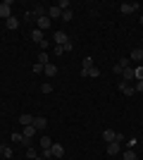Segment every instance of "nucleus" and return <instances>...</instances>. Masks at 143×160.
I'll return each instance as SVG.
<instances>
[{
    "instance_id": "2f4dec72",
    "label": "nucleus",
    "mask_w": 143,
    "mask_h": 160,
    "mask_svg": "<svg viewBox=\"0 0 143 160\" xmlns=\"http://www.w3.org/2000/svg\"><path fill=\"white\" fill-rule=\"evenodd\" d=\"M72 48H74V46H72V41H67V43H64V46H62V50H64V53H69V50H72Z\"/></svg>"
},
{
    "instance_id": "6e6552de",
    "label": "nucleus",
    "mask_w": 143,
    "mask_h": 160,
    "mask_svg": "<svg viewBox=\"0 0 143 160\" xmlns=\"http://www.w3.org/2000/svg\"><path fill=\"white\" fill-rule=\"evenodd\" d=\"M119 91H122L124 96H129V98H131L134 93H136V88L131 86V84H126V81H119Z\"/></svg>"
},
{
    "instance_id": "1a4fd4ad",
    "label": "nucleus",
    "mask_w": 143,
    "mask_h": 160,
    "mask_svg": "<svg viewBox=\"0 0 143 160\" xmlns=\"http://www.w3.org/2000/svg\"><path fill=\"white\" fill-rule=\"evenodd\" d=\"M45 14H48V7H43V5H36V7H34V12H29V17L38 19V17H45Z\"/></svg>"
},
{
    "instance_id": "39448f33",
    "label": "nucleus",
    "mask_w": 143,
    "mask_h": 160,
    "mask_svg": "<svg viewBox=\"0 0 143 160\" xmlns=\"http://www.w3.org/2000/svg\"><path fill=\"white\" fill-rule=\"evenodd\" d=\"M50 153H53L55 160H62L64 158V146H62V143H53V146H50Z\"/></svg>"
},
{
    "instance_id": "9b49d317",
    "label": "nucleus",
    "mask_w": 143,
    "mask_h": 160,
    "mask_svg": "<svg viewBox=\"0 0 143 160\" xmlns=\"http://www.w3.org/2000/svg\"><path fill=\"white\" fill-rule=\"evenodd\" d=\"M129 60L131 62H143V48H134L129 55Z\"/></svg>"
},
{
    "instance_id": "423d86ee",
    "label": "nucleus",
    "mask_w": 143,
    "mask_h": 160,
    "mask_svg": "<svg viewBox=\"0 0 143 160\" xmlns=\"http://www.w3.org/2000/svg\"><path fill=\"white\" fill-rule=\"evenodd\" d=\"M122 81H126V84L136 81V77H134V67H124V69H122Z\"/></svg>"
},
{
    "instance_id": "c756f323",
    "label": "nucleus",
    "mask_w": 143,
    "mask_h": 160,
    "mask_svg": "<svg viewBox=\"0 0 143 160\" xmlns=\"http://www.w3.org/2000/svg\"><path fill=\"white\" fill-rule=\"evenodd\" d=\"M2 158H12V148L5 146V151H2Z\"/></svg>"
},
{
    "instance_id": "dca6fc26",
    "label": "nucleus",
    "mask_w": 143,
    "mask_h": 160,
    "mask_svg": "<svg viewBox=\"0 0 143 160\" xmlns=\"http://www.w3.org/2000/svg\"><path fill=\"white\" fill-rule=\"evenodd\" d=\"M19 124H21V127H29V124H34V115H29V112L19 115Z\"/></svg>"
},
{
    "instance_id": "473e14b6",
    "label": "nucleus",
    "mask_w": 143,
    "mask_h": 160,
    "mask_svg": "<svg viewBox=\"0 0 143 160\" xmlns=\"http://www.w3.org/2000/svg\"><path fill=\"white\" fill-rule=\"evenodd\" d=\"M43 72V65H38V62H36V65H34V74H41Z\"/></svg>"
},
{
    "instance_id": "f3484780",
    "label": "nucleus",
    "mask_w": 143,
    "mask_h": 160,
    "mask_svg": "<svg viewBox=\"0 0 143 160\" xmlns=\"http://www.w3.org/2000/svg\"><path fill=\"white\" fill-rule=\"evenodd\" d=\"M21 134H24V139L31 143V139H34V134H36V127H34V124H29V127H24V132H21Z\"/></svg>"
},
{
    "instance_id": "aec40b11",
    "label": "nucleus",
    "mask_w": 143,
    "mask_h": 160,
    "mask_svg": "<svg viewBox=\"0 0 143 160\" xmlns=\"http://www.w3.org/2000/svg\"><path fill=\"white\" fill-rule=\"evenodd\" d=\"M102 139L107 141V143H112V141H117V132H112V129H105V132H102Z\"/></svg>"
},
{
    "instance_id": "9d476101",
    "label": "nucleus",
    "mask_w": 143,
    "mask_h": 160,
    "mask_svg": "<svg viewBox=\"0 0 143 160\" xmlns=\"http://www.w3.org/2000/svg\"><path fill=\"white\" fill-rule=\"evenodd\" d=\"M91 67H93V60H91V58H83V62H81V77H88Z\"/></svg>"
},
{
    "instance_id": "c85d7f7f",
    "label": "nucleus",
    "mask_w": 143,
    "mask_h": 160,
    "mask_svg": "<svg viewBox=\"0 0 143 160\" xmlns=\"http://www.w3.org/2000/svg\"><path fill=\"white\" fill-rule=\"evenodd\" d=\"M57 7H60L62 12H64V10H69V0H60V2H57Z\"/></svg>"
},
{
    "instance_id": "6ab92c4d",
    "label": "nucleus",
    "mask_w": 143,
    "mask_h": 160,
    "mask_svg": "<svg viewBox=\"0 0 143 160\" xmlns=\"http://www.w3.org/2000/svg\"><path fill=\"white\" fill-rule=\"evenodd\" d=\"M5 27L10 29V31H14V29H19V19H17V17H10V19H5Z\"/></svg>"
},
{
    "instance_id": "4be33fe9",
    "label": "nucleus",
    "mask_w": 143,
    "mask_h": 160,
    "mask_svg": "<svg viewBox=\"0 0 143 160\" xmlns=\"http://www.w3.org/2000/svg\"><path fill=\"white\" fill-rule=\"evenodd\" d=\"M12 141H17V143H24V146H29V141L24 139V134H19V132H12Z\"/></svg>"
},
{
    "instance_id": "bb28decb",
    "label": "nucleus",
    "mask_w": 143,
    "mask_h": 160,
    "mask_svg": "<svg viewBox=\"0 0 143 160\" xmlns=\"http://www.w3.org/2000/svg\"><path fill=\"white\" fill-rule=\"evenodd\" d=\"M72 17H74L72 10H64V12H62V19H64V22H72Z\"/></svg>"
},
{
    "instance_id": "a211bd4d",
    "label": "nucleus",
    "mask_w": 143,
    "mask_h": 160,
    "mask_svg": "<svg viewBox=\"0 0 143 160\" xmlns=\"http://www.w3.org/2000/svg\"><path fill=\"white\" fill-rule=\"evenodd\" d=\"M36 62H38V65H50V55L45 53V50H41V53H38V58H36Z\"/></svg>"
},
{
    "instance_id": "5701e85b",
    "label": "nucleus",
    "mask_w": 143,
    "mask_h": 160,
    "mask_svg": "<svg viewBox=\"0 0 143 160\" xmlns=\"http://www.w3.org/2000/svg\"><path fill=\"white\" fill-rule=\"evenodd\" d=\"M50 146H53V139H50V136H41V148H43V151L50 148Z\"/></svg>"
},
{
    "instance_id": "f257e3e1",
    "label": "nucleus",
    "mask_w": 143,
    "mask_h": 160,
    "mask_svg": "<svg viewBox=\"0 0 143 160\" xmlns=\"http://www.w3.org/2000/svg\"><path fill=\"white\" fill-rule=\"evenodd\" d=\"M67 41H69L67 31H62V29H60V31H55V33H53V43H55V46H64Z\"/></svg>"
},
{
    "instance_id": "b1692460",
    "label": "nucleus",
    "mask_w": 143,
    "mask_h": 160,
    "mask_svg": "<svg viewBox=\"0 0 143 160\" xmlns=\"http://www.w3.org/2000/svg\"><path fill=\"white\" fill-rule=\"evenodd\" d=\"M124 160H136V151H134V148L124 151Z\"/></svg>"
},
{
    "instance_id": "393cba45",
    "label": "nucleus",
    "mask_w": 143,
    "mask_h": 160,
    "mask_svg": "<svg viewBox=\"0 0 143 160\" xmlns=\"http://www.w3.org/2000/svg\"><path fill=\"white\" fill-rule=\"evenodd\" d=\"M26 155H29V158H31V160H38V158H41V155H38V151H36V148H29V151H26Z\"/></svg>"
},
{
    "instance_id": "cd10ccee",
    "label": "nucleus",
    "mask_w": 143,
    "mask_h": 160,
    "mask_svg": "<svg viewBox=\"0 0 143 160\" xmlns=\"http://www.w3.org/2000/svg\"><path fill=\"white\" fill-rule=\"evenodd\" d=\"M41 91L43 93H53V84H41Z\"/></svg>"
},
{
    "instance_id": "7ed1b4c3",
    "label": "nucleus",
    "mask_w": 143,
    "mask_h": 160,
    "mask_svg": "<svg viewBox=\"0 0 143 160\" xmlns=\"http://www.w3.org/2000/svg\"><path fill=\"white\" fill-rule=\"evenodd\" d=\"M0 17H2V19H10V17H12V2H10V0L0 2Z\"/></svg>"
},
{
    "instance_id": "0eeeda50",
    "label": "nucleus",
    "mask_w": 143,
    "mask_h": 160,
    "mask_svg": "<svg viewBox=\"0 0 143 160\" xmlns=\"http://www.w3.org/2000/svg\"><path fill=\"white\" fill-rule=\"evenodd\" d=\"M34 127H36V132H43V129H48V120L43 115H38V117H34Z\"/></svg>"
},
{
    "instance_id": "72a5a7b5",
    "label": "nucleus",
    "mask_w": 143,
    "mask_h": 160,
    "mask_svg": "<svg viewBox=\"0 0 143 160\" xmlns=\"http://www.w3.org/2000/svg\"><path fill=\"white\" fill-rule=\"evenodd\" d=\"M141 27H143V17H141Z\"/></svg>"
},
{
    "instance_id": "a878e982",
    "label": "nucleus",
    "mask_w": 143,
    "mask_h": 160,
    "mask_svg": "<svg viewBox=\"0 0 143 160\" xmlns=\"http://www.w3.org/2000/svg\"><path fill=\"white\" fill-rule=\"evenodd\" d=\"M53 55H55V58H62V55H64L62 46H53Z\"/></svg>"
},
{
    "instance_id": "412c9836",
    "label": "nucleus",
    "mask_w": 143,
    "mask_h": 160,
    "mask_svg": "<svg viewBox=\"0 0 143 160\" xmlns=\"http://www.w3.org/2000/svg\"><path fill=\"white\" fill-rule=\"evenodd\" d=\"M43 72H45L48 77H50V79H53L55 74H57V65H53V62H50V65H45V67H43Z\"/></svg>"
},
{
    "instance_id": "20e7f679",
    "label": "nucleus",
    "mask_w": 143,
    "mask_h": 160,
    "mask_svg": "<svg viewBox=\"0 0 143 160\" xmlns=\"http://www.w3.org/2000/svg\"><path fill=\"white\" fill-rule=\"evenodd\" d=\"M138 7H141L138 2H122V5H119V12L122 14H134Z\"/></svg>"
},
{
    "instance_id": "7c9ffc66",
    "label": "nucleus",
    "mask_w": 143,
    "mask_h": 160,
    "mask_svg": "<svg viewBox=\"0 0 143 160\" xmlns=\"http://www.w3.org/2000/svg\"><path fill=\"white\" fill-rule=\"evenodd\" d=\"M134 88H136V93H143V81H136V84H134Z\"/></svg>"
},
{
    "instance_id": "f8f14e48",
    "label": "nucleus",
    "mask_w": 143,
    "mask_h": 160,
    "mask_svg": "<svg viewBox=\"0 0 143 160\" xmlns=\"http://www.w3.org/2000/svg\"><path fill=\"white\" fill-rule=\"evenodd\" d=\"M31 41H34V43H38V46L45 41V38H43V31H41V29H31Z\"/></svg>"
},
{
    "instance_id": "2eb2a0df",
    "label": "nucleus",
    "mask_w": 143,
    "mask_h": 160,
    "mask_svg": "<svg viewBox=\"0 0 143 160\" xmlns=\"http://www.w3.org/2000/svg\"><path fill=\"white\" fill-rule=\"evenodd\" d=\"M48 17H50V19H60V17H62V10H60L57 5L48 7Z\"/></svg>"
},
{
    "instance_id": "ddd939ff",
    "label": "nucleus",
    "mask_w": 143,
    "mask_h": 160,
    "mask_svg": "<svg viewBox=\"0 0 143 160\" xmlns=\"http://www.w3.org/2000/svg\"><path fill=\"white\" fill-rule=\"evenodd\" d=\"M119 151H122V143H117V141L107 143V155H119Z\"/></svg>"
},
{
    "instance_id": "4468645a",
    "label": "nucleus",
    "mask_w": 143,
    "mask_h": 160,
    "mask_svg": "<svg viewBox=\"0 0 143 160\" xmlns=\"http://www.w3.org/2000/svg\"><path fill=\"white\" fill-rule=\"evenodd\" d=\"M129 62H131V60L122 58V60H119V62H117L115 67H112V72H115V74H122V69H124V67H129Z\"/></svg>"
},
{
    "instance_id": "f03ea898",
    "label": "nucleus",
    "mask_w": 143,
    "mask_h": 160,
    "mask_svg": "<svg viewBox=\"0 0 143 160\" xmlns=\"http://www.w3.org/2000/svg\"><path fill=\"white\" fill-rule=\"evenodd\" d=\"M53 27V19H50V17H38V19H36V29H41V31H48V29Z\"/></svg>"
}]
</instances>
